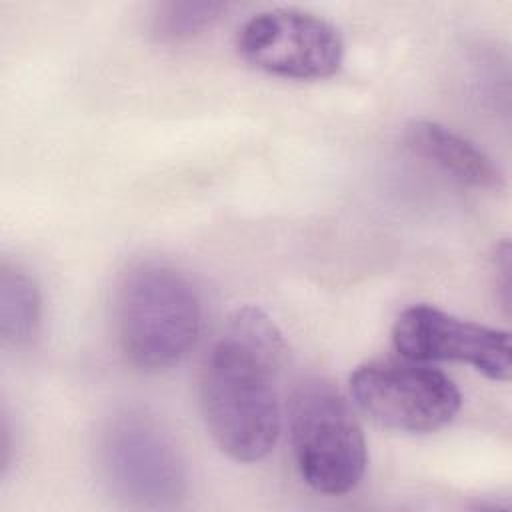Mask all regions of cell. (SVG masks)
I'll return each mask as SVG.
<instances>
[{
	"mask_svg": "<svg viewBox=\"0 0 512 512\" xmlns=\"http://www.w3.org/2000/svg\"><path fill=\"white\" fill-rule=\"evenodd\" d=\"M286 342L258 306L236 308L200 374V410L218 448L236 462L266 458L280 434L278 372Z\"/></svg>",
	"mask_w": 512,
	"mask_h": 512,
	"instance_id": "cell-1",
	"label": "cell"
},
{
	"mask_svg": "<svg viewBox=\"0 0 512 512\" xmlns=\"http://www.w3.org/2000/svg\"><path fill=\"white\" fill-rule=\"evenodd\" d=\"M116 330L126 360L136 368L158 372L176 366L202 330L196 286L170 264H136L118 288Z\"/></svg>",
	"mask_w": 512,
	"mask_h": 512,
	"instance_id": "cell-2",
	"label": "cell"
},
{
	"mask_svg": "<svg viewBox=\"0 0 512 512\" xmlns=\"http://www.w3.org/2000/svg\"><path fill=\"white\" fill-rule=\"evenodd\" d=\"M288 428L298 474L312 490L342 496L360 484L366 440L350 404L328 380L306 378L294 388Z\"/></svg>",
	"mask_w": 512,
	"mask_h": 512,
	"instance_id": "cell-3",
	"label": "cell"
},
{
	"mask_svg": "<svg viewBox=\"0 0 512 512\" xmlns=\"http://www.w3.org/2000/svg\"><path fill=\"white\" fill-rule=\"evenodd\" d=\"M100 468L112 492L138 506H172L188 488L186 460L150 414L124 410L100 436Z\"/></svg>",
	"mask_w": 512,
	"mask_h": 512,
	"instance_id": "cell-4",
	"label": "cell"
},
{
	"mask_svg": "<svg viewBox=\"0 0 512 512\" xmlns=\"http://www.w3.org/2000/svg\"><path fill=\"white\" fill-rule=\"evenodd\" d=\"M350 394L374 422L408 434L444 428L462 404L460 390L446 374L412 360H370L356 366Z\"/></svg>",
	"mask_w": 512,
	"mask_h": 512,
	"instance_id": "cell-5",
	"label": "cell"
},
{
	"mask_svg": "<svg viewBox=\"0 0 512 512\" xmlns=\"http://www.w3.org/2000/svg\"><path fill=\"white\" fill-rule=\"evenodd\" d=\"M240 56L254 68L290 80H320L336 74L344 60V40L326 18L274 8L248 18L236 36Z\"/></svg>",
	"mask_w": 512,
	"mask_h": 512,
	"instance_id": "cell-6",
	"label": "cell"
},
{
	"mask_svg": "<svg viewBox=\"0 0 512 512\" xmlns=\"http://www.w3.org/2000/svg\"><path fill=\"white\" fill-rule=\"evenodd\" d=\"M392 344L412 362H464L498 382L508 380L512 372L506 330L458 318L430 304H414L398 314Z\"/></svg>",
	"mask_w": 512,
	"mask_h": 512,
	"instance_id": "cell-7",
	"label": "cell"
},
{
	"mask_svg": "<svg viewBox=\"0 0 512 512\" xmlns=\"http://www.w3.org/2000/svg\"><path fill=\"white\" fill-rule=\"evenodd\" d=\"M406 146L462 186L500 190L504 184L498 166L468 138L432 122L412 120L404 128Z\"/></svg>",
	"mask_w": 512,
	"mask_h": 512,
	"instance_id": "cell-8",
	"label": "cell"
},
{
	"mask_svg": "<svg viewBox=\"0 0 512 512\" xmlns=\"http://www.w3.org/2000/svg\"><path fill=\"white\" fill-rule=\"evenodd\" d=\"M42 318V298L36 280L18 266L4 264L0 272V334L6 344H28Z\"/></svg>",
	"mask_w": 512,
	"mask_h": 512,
	"instance_id": "cell-9",
	"label": "cell"
},
{
	"mask_svg": "<svg viewBox=\"0 0 512 512\" xmlns=\"http://www.w3.org/2000/svg\"><path fill=\"white\" fill-rule=\"evenodd\" d=\"M226 10L222 2H162L152 14V34L160 42H184L210 28Z\"/></svg>",
	"mask_w": 512,
	"mask_h": 512,
	"instance_id": "cell-10",
	"label": "cell"
},
{
	"mask_svg": "<svg viewBox=\"0 0 512 512\" xmlns=\"http://www.w3.org/2000/svg\"><path fill=\"white\" fill-rule=\"evenodd\" d=\"M494 276H496V296L502 304V308L510 310V246L508 242H502L496 250L494 258Z\"/></svg>",
	"mask_w": 512,
	"mask_h": 512,
	"instance_id": "cell-11",
	"label": "cell"
}]
</instances>
